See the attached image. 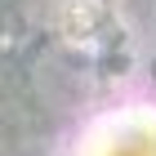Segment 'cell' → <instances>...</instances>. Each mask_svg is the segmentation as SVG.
I'll return each mask as SVG.
<instances>
[{"instance_id": "cell-1", "label": "cell", "mask_w": 156, "mask_h": 156, "mask_svg": "<svg viewBox=\"0 0 156 156\" xmlns=\"http://www.w3.org/2000/svg\"><path fill=\"white\" fill-rule=\"evenodd\" d=\"M98 156H156V116H125L98 138Z\"/></svg>"}]
</instances>
